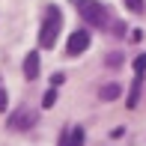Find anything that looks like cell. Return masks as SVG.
I'll list each match as a JSON object with an SVG mask.
<instances>
[{"instance_id": "cell-1", "label": "cell", "mask_w": 146, "mask_h": 146, "mask_svg": "<svg viewBox=\"0 0 146 146\" xmlns=\"http://www.w3.org/2000/svg\"><path fill=\"white\" fill-rule=\"evenodd\" d=\"M75 9L81 12V18H84L87 24H92V27H98V30H104V27H108L110 12L104 9L98 0H75Z\"/></svg>"}, {"instance_id": "cell-2", "label": "cell", "mask_w": 146, "mask_h": 146, "mask_svg": "<svg viewBox=\"0 0 146 146\" xmlns=\"http://www.w3.org/2000/svg\"><path fill=\"white\" fill-rule=\"evenodd\" d=\"M60 27H63L60 9H57V6H48V9H45L42 30H39V45H42V48H54V42H57V36H60Z\"/></svg>"}, {"instance_id": "cell-3", "label": "cell", "mask_w": 146, "mask_h": 146, "mask_svg": "<svg viewBox=\"0 0 146 146\" xmlns=\"http://www.w3.org/2000/svg\"><path fill=\"white\" fill-rule=\"evenodd\" d=\"M87 48H90V33H87V30H75V33L69 36L66 54H69V57H78V54H84Z\"/></svg>"}, {"instance_id": "cell-4", "label": "cell", "mask_w": 146, "mask_h": 146, "mask_svg": "<svg viewBox=\"0 0 146 146\" xmlns=\"http://www.w3.org/2000/svg\"><path fill=\"white\" fill-rule=\"evenodd\" d=\"M60 146H84V128H81V125H75L72 131H63Z\"/></svg>"}, {"instance_id": "cell-5", "label": "cell", "mask_w": 146, "mask_h": 146, "mask_svg": "<svg viewBox=\"0 0 146 146\" xmlns=\"http://www.w3.org/2000/svg\"><path fill=\"white\" fill-rule=\"evenodd\" d=\"M24 78H27V81H36L39 78V54L36 51H30V54L24 57Z\"/></svg>"}, {"instance_id": "cell-6", "label": "cell", "mask_w": 146, "mask_h": 146, "mask_svg": "<svg viewBox=\"0 0 146 146\" xmlns=\"http://www.w3.org/2000/svg\"><path fill=\"white\" fill-rule=\"evenodd\" d=\"M33 122H36V113L33 110H21V113H15L9 119V128H30Z\"/></svg>"}, {"instance_id": "cell-7", "label": "cell", "mask_w": 146, "mask_h": 146, "mask_svg": "<svg viewBox=\"0 0 146 146\" xmlns=\"http://www.w3.org/2000/svg\"><path fill=\"white\" fill-rule=\"evenodd\" d=\"M140 90H143V75H134V84H131V92H128V108H137Z\"/></svg>"}, {"instance_id": "cell-8", "label": "cell", "mask_w": 146, "mask_h": 146, "mask_svg": "<svg viewBox=\"0 0 146 146\" xmlns=\"http://www.w3.org/2000/svg\"><path fill=\"white\" fill-rule=\"evenodd\" d=\"M119 84H104L102 87V92H98V98H102V102H113V98H119Z\"/></svg>"}, {"instance_id": "cell-9", "label": "cell", "mask_w": 146, "mask_h": 146, "mask_svg": "<svg viewBox=\"0 0 146 146\" xmlns=\"http://www.w3.org/2000/svg\"><path fill=\"white\" fill-rule=\"evenodd\" d=\"M104 63H108L110 69H119V63H122V54H119V51H110V54L104 57Z\"/></svg>"}, {"instance_id": "cell-10", "label": "cell", "mask_w": 146, "mask_h": 146, "mask_svg": "<svg viewBox=\"0 0 146 146\" xmlns=\"http://www.w3.org/2000/svg\"><path fill=\"white\" fill-rule=\"evenodd\" d=\"M134 75H146V54H140L134 60Z\"/></svg>"}, {"instance_id": "cell-11", "label": "cell", "mask_w": 146, "mask_h": 146, "mask_svg": "<svg viewBox=\"0 0 146 146\" xmlns=\"http://www.w3.org/2000/svg\"><path fill=\"white\" fill-rule=\"evenodd\" d=\"M125 6H128V9H131V12H134V15H140V12H143V6H146V3H143V0H125Z\"/></svg>"}, {"instance_id": "cell-12", "label": "cell", "mask_w": 146, "mask_h": 146, "mask_svg": "<svg viewBox=\"0 0 146 146\" xmlns=\"http://www.w3.org/2000/svg\"><path fill=\"white\" fill-rule=\"evenodd\" d=\"M54 102H57V92H54V90H48V92H45V98H42V108H51Z\"/></svg>"}, {"instance_id": "cell-13", "label": "cell", "mask_w": 146, "mask_h": 146, "mask_svg": "<svg viewBox=\"0 0 146 146\" xmlns=\"http://www.w3.org/2000/svg\"><path fill=\"white\" fill-rule=\"evenodd\" d=\"M9 108V98H6V90H3V84H0V113Z\"/></svg>"}]
</instances>
